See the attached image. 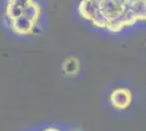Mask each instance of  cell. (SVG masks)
I'll use <instances>...</instances> for the list:
<instances>
[{"mask_svg": "<svg viewBox=\"0 0 146 131\" xmlns=\"http://www.w3.org/2000/svg\"><path fill=\"white\" fill-rule=\"evenodd\" d=\"M81 70V63L75 57H68L62 63V72L68 76H75Z\"/></svg>", "mask_w": 146, "mask_h": 131, "instance_id": "obj_5", "label": "cell"}, {"mask_svg": "<svg viewBox=\"0 0 146 131\" xmlns=\"http://www.w3.org/2000/svg\"><path fill=\"white\" fill-rule=\"evenodd\" d=\"M40 15H42V7L36 0H34L21 17L10 22L8 26L15 35L27 36L33 34L38 21L40 19Z\"/></svg>", "mask_w": 146, "mask_h": 131, "instance_id": "obj_2", "label": "cell"}, {"mask_svg": "<svg viewBox=\"0 0 146 131\" xmlns=\"http://www.w3.org/2000/svg\"><path fill=\"white\" fill-rule=\"evenodd\" d=\"M78 12L95 27L117 34L144 22L145 0H81Z\"/></svg>", "mask_w": 146, "mask_h": 131, "instance_id": "obj_1", "label": "cell"}, {"mask_svg": "<svg viewBox=\"0 0 146 131\" xmlns=\"http://www.w3.org/2000/svg\"><path fill=\"white\" fill-rule=\"evenodd\" d=\"M34 0H7L5 7V18L7 24L21 17Z\"/></svg>", "mask_w": 146, "mask_h": 131, "instance_id": "obj_4", "label": "cell"}, {"mask_svg": "<svg viewBox=\"0 0 146 131\" xmlns=\"http://www.w3.org/2000/svg\"><path fill=\"white\" fill-rule=\"evenodd\" d=\"M109 104L117 110H127L133 100V94L128 87H116L109 94Z\"/></svg>", "mask_w": 146, "mask_h": 131, "instance_id": "obj_3", "label": "cell"}]
</instances>
